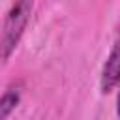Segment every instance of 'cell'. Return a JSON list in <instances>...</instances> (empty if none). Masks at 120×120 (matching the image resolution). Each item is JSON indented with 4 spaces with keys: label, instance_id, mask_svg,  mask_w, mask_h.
Listing matches in <instances>:
<instances>
[{
    "label": "cell",
    "instance_id": "2",
    "mask_svg": "<svg viewBox=\"0 0 120 120\" xmlns=\"http://www.w3.org/2000/svg\"><path fill=\"white\" fill-rule=\"evenodd\" d=\"M118 84H120V30H118L116 39L112 43V49L107 56V62L103 66L101 79H99V88H101L103 94H109Z\"/></svg>",
    "mask_w": 120,
    "mask_h": 120
},
{
    "label": "cell",
    "instance_id": "4",
    "mask_svg": "<svg viewBox=\"0 0 120 120\" xmlns=\"http://www.w3.org/2000/svg\"><path fill=\"white\" fill-rule=\"evenodd\" d=\"M116 114L120 118V92H118V99H116Z\"/></svg>",
    "mask_w": 120,
    "mask_h": 120
},
{
    "label": "cell",
    "instance_id": "3",
    "mask_svg": "<svg viewBox=\"0 0 120 120\" xmlns=\"http://www.w3.org/2000/svg\"><path fill=\"white\" fill-rule=\"evenodd\" d=\"M21 101L19 90H8L0 96V120H8V116L15 111V107Z\"/></svg>",
    "mask_w": 120,
    "mask_h": 120
},
{
    "label": "cell",
    "instance_id": "1",
    "mask_svg": "<svg viewBox=\"0 0 120 120\" xmlns=\"http://www.w3.org/2000/svg\"><path fill=\"white\" fill-rule=\"evenodd\" d=\"M32 8H34V4L30 0H21L9 8V11L4 19L2 36H0V60L2 62L9 60V56L17 49V45L26 30V24L30 21Z\"/></svg>",
    "mask_w": 120,
    "mask_h": 120
}]
</instances>
